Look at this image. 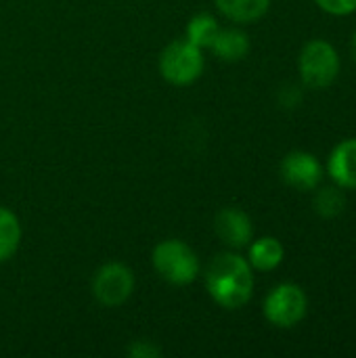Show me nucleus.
Wrapping results in <instances>:
<instances>
[{"label": "nucleus", "mask_w": 356, "mask_h": 358, "mask_svg": "<svg viewBox=\"0 0 356 358\" xmlns=\"http://www.w3.org/2000/svg\"><path fill=\"white\" fill-rule=\"evenodd\" d=\"M206 287L218 306L227 310H237L245 306L254 294L252 264L233 252L218 254L208 264Z\"/></svg>", "instance_id": "obj_1"}, {"label": "nucleus", "mask_w": 356, "mask_h": 358, "mask_svg": "<svg viewBox=\"0 0 356 358\" xmlns=\"http://www.w3.org/2000/svg\"><path fill=\"white\" fill-rule=\"evenodd\" d=\"M151 262L157 275L172 285L193 283L201 268L197 254L180 239H168L155 245Z\"/></svg>", "instance_id": "obj_2"}, {"label": "nucleus", "mask_w": 356, "mask_h": 358, "mask_svg": "<svg viewBox=\"0 0 356 358\" xmlns=\"http://www.w3.org/2000/svg\"><path fill=\"white\" fill-rule=\"evenodd\" d=\"M302 82L311 88H327L340 73V55L327 40H311L298 59Z\"/></svg>", "instance_id": "obj_3"}, {"label": "nucleus", "mask_w": 356, "mask_h": 358, "mask_svg": "<svg viewBox=\"0 0 356 358\" xmlns=\"http://www.w3.org/2000/svg\"><path fill=\"white\" fill-rule=\"evenodd\" d=\"M159 71L166 82L174 86H189L204 71V52L189 40H176L164 48L159 57Z\"/></svg>", "instance_id": "obj_4"}, {"label": "nucleus", "mask_w": 356, "mask_h": 358, "mask_svg": "<svg viewBox=\"0 0 356 358\" xmlns=\"http://www.w3.org/2000/svg\"><path fill=\"white\" fill-rule=\"evenodd\" d=\"M308 308V298L304 289L296 283H281L277 285L264 300V317L271 325L279 329L296 327Z\"/></svg>", "instance_id": "obj_5"}, {"label": "nucleus", "mask_w": 356, "mask_h": 358, "mask_svg": "<svg viewBox=\"0 0 356 358\" xmlns=\"http://www.w3.org/2000/svg\"><path fill=\"white\" fill-rule=\"evenodd\" d=\"M134 292V273L120 262H109L101 266L92 279V294L99 304L115 308L124 304Z\"/></svg>", "instance_id": "obj_6"}, {"label": "nucleus", "mask_w": 356, "mask_h": 358, "mask_svg": "<svg viewBox=\"0 0 356 358\" xmlns=\"http://www.w3.org/2000/svg\"><path fill=\"white\" fill-rule=\"evenodd\" d=\"M281 176L298 191H313L323 178V168L313 153L292 151L281 162Z\"/></svg>", "instance_id": "obj_7"}, {"label": "nucleus", "mask_w": 356, "mask_h": 358, "mask_svg": "<svg viewBox=\"0 0 356 358\" xmlns=\"http://www.w3.org/2000/svg\"><path fill=\"white\" fill-rule=\"evenodd\" d=\"M214 229L220 241L233 250H241L250 245L254 237V224L250 216L237 208H225L214 218Z\"/></svg>", "instance_id": "obj_8"}, {"label": "nucleus", "mask_w": 356, "mask_h": 358, "mask_svg": "<svg viewBox=\"0 0 356 358\" xmlns=\"http://www.w3.org/2000/svg\"><path fill=\"white\" fill-rule=\"evenodd\" d=\"M327 170L332 180L348 191L356 189V138H346L340 145L334 147L329 159H327Z\"/></svg>", "instance_id": "obj_9"}, {"label": "nucleus", "mask_w": 356, "mask_h": 358, "mask_svg": "<svg viewBox=\"0 0 356 358\" xmlns=\"http://www.w3.org/2000/svg\"><path fill=\"white\" fill-rule=\"evenodd\" d=\"M210 48L222 61H241L250 52V38L245 31L235 27L218 29Z\"/></svg>", "instance_id": "obj_10"}, {"label": "nucleus", "mask_w": 356, "mask_h": 358, "mask_svg": "<svg viewBox=\"0 0 356 358\" xmlns=\"http://www.w3.org/2000/svg\"><path fill=\"white\" fill-rule=\"evenodd\" d=\"M285 250L279 239L275 237H260L250 245V256L248 262L256 271H275L283 262Z\"/></svg>", "instance_id": "obj_11"}, {"label": "nucleus", "mask_w": 356, "mask_h": 358, "mask_svg": "<svg viewBox=\"0 0 356 358\" xmlns=\"http://www.w3.org/2000/svg\"><path fill=\"white\" fill-rule=\"evenodd\" d=\"M214 4L235 23H254L266 15L271 0H214Z\"/></svg>", "instance_id": "obj_12"}, {"label": "nucleus", "mask_w": 356, "mask_h": 358, "mask_svg": "<svg viewBox=\"0 0 356 358\" xmlns=\"http://www.w3.org/2000/svg\"><path fill=\"white\" fill-rule=\"evenodd\" d=\"M21 243V224L19 218L0 206V262H6L15 256Z\"/></svg>", "instance_id": "obj_13"}, {"label": "nucleus", "mask_w": 356, "mask_h": 358, "mask_svg": "<svg viewBox=\"0 0 356 358\" xmlns=\"http://www.w3.org/2000/svg\"><path fill=\"white\" fill-rule=\"evenodd\" d=\"M218 29H220V25H218V21L212 15L199 13L187 25V40L193 42L195 46H199L204 50V48H210L212 46Z\"/></svg>", "instance_id": "obj_14"}, {"label": "nucleus", "mask_w": 356, "mask_h": 358, "mask_svg": "<svg viewBox=\"0 0 356 358\" xmlns=\"http://www.w3.org/2000/svg\"><path fill=\"white\" fill-rule=\"evenodd\" d=\"M346 197L342 193V187H325L315 197V210L323 218H336L344 212Z\"/></svg>", "instance_id": "obj_15"}, {"label": "nucleus", "mask_w": 356, "mask_h": 358, "mask_svg": "<svg viewBox=\"0 0 356 358\" xmlns=\"http://www.w3.org/2000/svg\"><path fill=\"white\" fill-rule=\"evenodd\" d=\"M317 4L325 13L336 15V17H344L356 10V0H317Z\"/></svg>", "instance_id": "obj_16"}, {"label": "nucleus", "mask_w": 356, "mask_h": 358, "mask_svg": "<svg viewBox=\"0 0 356 358\" xmlns=\"http://www.w3.org/2000/svg\"><path fill=\"white\" fill-rule=\"evenodd\" d=\"M128 355L132 358H157L162 355V350H159L153 342L138 340V342H132V344H130Z\"/></svg>", "instance_id": "obj_17"}, {"label": "nucleus", "mask_w": 356, "mask_h": 358, "mask_svg": "<svg viewBox=\"0 0 356 358\" xmlns=\"http://www.w3.org/2000/svg\"><path fill=\"white\" fill-rule=\"evenodd\" d=\"M350 52H353V59L356 61V31L355 36H353V42H350Z\"/></svg>", "instance_id": "obj_18"}]
</instances>
